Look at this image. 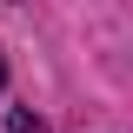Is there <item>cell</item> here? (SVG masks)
<instances>
[{"instance_id":"obj_1","label":"cell","mask_w":133,"mask_h":133,"mask_svg":"<svg viewBox=\"0 0 133 133\" xmlns=\"http://www.w3.org/2000/svg\"><path fill=\"white\" fill-rule=\"evenodd\" d=\"M0 87H7V66H0Z\"/></svg>"}]
</instances>
